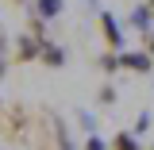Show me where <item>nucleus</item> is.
<instances>
[{
	"instance_id": "9d476101",
	"label": "nucleus",
	"mask_w": 154,
	"mask_h": 150,
	"mask_svg": "<svg viewBox=\"0 0 154 150\" xmlns=\"http://www.w3.org/2000/svg\"><path fill=\"white\" fill-rule=\"evenodd\" d=\"M0 73H4V42H0Z\"/></svg>"
},
{
	"instance_id": "7ed1b4c3",
	"label": "nucleus",
	"mask_w": 154,
	"mask_h": 150,
	"mask_svg": "<svg viewBox=\"0 0 154 150\" xmlns=\"http://www.w3.org/2000/svg\"><path fill=\"white\" fill-rule=\"evenodd\" d=\"M119 62H123L127 69H150V62H154V58H150V54H123Z\"/></svg>"
},
{
	"instance_id": "6e6552de",
	"label": "nucleus",
	"mask_w": 154,
	"mask_h": 150,
	"mask_svg": "<svg viewBox=\"0 0 154 150\" xmlns=\"http://www.w3.org/2000/svg\"><path fill=\"white\" fill-rule=\"evenodd\" d=\"M85 150H104V142H100V139H89V142H85Z\"/></svg>"
},
{
	"instance_id": "0eeeda50",
	"label": "nucleus",
	"mask_w": 154,
	"mask_h": 150,
	"mask_svg": "<svg viewBox=\"0 0 154 150\" xmlns=\"http://www.w3.org/2000/svg\"><path fill=\"white\" fill-rule=\"evenodd\" d=\"M38 12L42 16H58L62 12V0H38Z\"/></svg>"
},
{
	"instance_id": "9b49d317",
	"label": "nucleus",
	"mask_w": 154,
	"mask_h": 150,
	"mask_svg": "<svg viewBox=\"0 0 154 150\" xmlns=\"http://www.w3.org/2000/svg\"><path fill=\"white\" fill-rule=\"evenodd\" d=\"M150 12H154V0H150Z\"/></svg>"
},
{
	"instance_id": "20e7f679",
	"label": "nucleus",
	"mask_w": 154,
	"mask_h": 150,
	"mask_svg": "<svg viewBox=\"0 0 154 150\" xmlns=\"http://www.w3.org/2000/svg\"><path fill=\"white\" fill-rule=\"evenodd\" d=\"M100 31H104V38H108L112 46H119V27H116L112 16H100Z\"/></svg>"
},
{
	"instance_id": "f03ea898",
	"label": "nucleus",
	"mask_w": 154,
	"mask_h": 150,
	"mask_svg": "<svg viewBox=\"0 0 154 150\" xmlns=\"http://www.w3.org/2000/svg\"><path fill=\"white\" fill-rule=\"evenodd\" d=\"M42 46H46V42H42L35 31H31V35H23V38H19V54H16V62H31V58H42Z\"/></svg>"
},
{
	"instance_id": "39448f33",
	"label": "nucleus",
	"mask_w": 154,
	"mask_h": 150,
	"mask_svg": "<svg viewBox=\"0 0 154 150\" xmlns=\"http://www.w3.org/2000/svg\"><path fill=\"white\" fill-rule=\"evenodd\" d=\"M112 150H139V139H135L131 131H119L112 139Z\"/></svg>"
},
{
	"instance_id": "f257e3e1",
	"label": "nucleus",
	"mask_w": 154,
	"mask_h": 150,
	"mask_svg": "<svg viewBox=\"0 0 154 150\" xmlns=\"http://www.w3.org/2000/svg\"><path fill=\"white\" fill-rule=\"evenodd\" d=\"M0 119H4V139H19L23 123H27V112L23 108H8V115H0Z\"/></svg>"
},
{
	"instance_id": "1a4fd4ad",
	"label": "nucleus",
	"mask_w": 154,
	"mask_h": 150,
	"mask_svg": "<svg viewBox=\"0 0 154 150\" xmlns=\"http://www.w3.org/2000/svg\"><path fill=\"white\" fill-rule=\"evenodd\" d=\"M146 54H150V58H154V35H150V38H146Z\"/></svg>"
},
{
	"instance_id": "423d86ee",
	"label": "nucleus",
	"mask_w": 154,
	"mask_h": 150,
	"mask_svg": "<svg viewBox=\"0 0 154 150\" xmlns=\"http://www.w3.org/2000/svg\"><path fill=\"white\" fill-rule=\"evenodd\" d=\"M42 62H46V66H62V62H66V54H62L58 46H50V42H46V46H42Z\"/></svg>"
}]
</instances>
